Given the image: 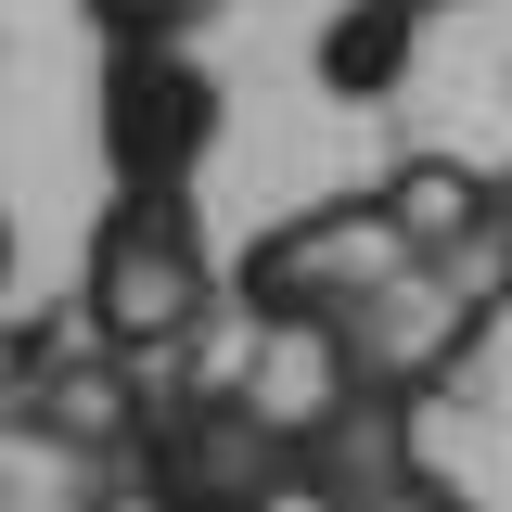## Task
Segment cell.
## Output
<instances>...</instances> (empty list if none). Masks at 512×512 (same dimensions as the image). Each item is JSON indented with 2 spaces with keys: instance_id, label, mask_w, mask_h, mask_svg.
<instances>
[{
  "instance_id": "cell-3",
  "label": "cell",
  "mask_w": 512,
  "mask_h": 512,
  "mask_svg": "<svg viewBox=\"0 0 512 512\" xmlns=\"http://www.w3.org/2000/svg\"><path fill=\"white\" fill-rule=\"evenodd\" d=\"M410 218H397V192L359 180V192H333V205H308V218H269L244 256H231V308L256 320V333H295L308 346L320 320L346 308L359 282H384V269H410Z\"/></svg>"
},
{
  "instance_id": "cell-4",
  "label": "cell",
  "mask_w": 512,
  "mask_h": 512,
  "mask_svg": "<svg viewBox=\"0 0 512 512\" xmlns=\"http://www.w3.org/2000/svg\"><path fill=\"white\" fill-rule=\"evenodd\" d=\"M90 128H103V180L116 192H192L218 128H231V90H218V64L192 39H103Z\"/></svg>"
},
{
  "instance_id": "cell-8",
  "label": "cell",
  "mask_w": 512,
  "mask_h": 512,
  "mask_svg": "<svg viewBox=\"0 0 512 512\" xmlns=\"http://www.w3.org/2000/svg\"><path fill=\"white\" fill-rule=\"evenodd\" d=\"M436 256L474 282V295H500V308H512V167H487V180H474V205H461V231H448Z\"/></svg>"
},
{
  "instance_id": "cell-7",
  "label": "cell",
  "mask_w": 512,
  "mask_h": 512,
  "mask_svg": "<svg viewBox=\"0 0 512 512\" xmlns=\"http://www.w3.org/2000/svg\"><path fill=\"white\" fill-rule=\"evenodd\" d=\"M436 13L448 0H333L320 39H308V77L333 90V103H384V90L410 77V52L436 39Z\"/></svg>"
},
{
  "instance_id": "cell-2",
  "label": "cell",
  "mask_w": 512,
  "mask_h": 512,
  "mask_svg": "<svg viewBox=\"0 0 512 512\" xmlns=\"http://www.w3.org/2000/svg\"><path fill=\"white\" fill-rule=\"evenodd\" d=\"M500 295H474L448 256H410V269H384V282H359L346 308L308 333L320 384H372V397H410V410H436L448 384L487 359V333H500Z\"/></svg>"
},
{
  "instance_id": "cell-6",
  "label": "cell",
  "mask_w": 512,
  "mask_h": 512,
  "mask_svg": "<svg viewBox=\"0 0 512 512\" xmlns=\"http://www.w3.org/2000/svg\"><path fill=\"white\" fill-rule=\"evenodd\" d=\"M282 500H448L436 448H423V410L410 397H372V384H320V410H295V461H282Z\"/></svg>"
},
{
  "instance_id": "cell-10",
  "label": "cell",
  "mask_w": 512,
  "mask_h": 512,
  "mask_svg": "<svg viewBox=\"0 0 512 512\" xmlns=\"http://www.w3.org/2000/svg\"><path fill=\"white\" fill-rule=\"evenodd\" d=\"M13 256H26V244H13V205H0V308H13Z\"/></svg>"
},
{
  "instance_id": "cell-5",
  "label": "cell",
  "mask_w": 512,
  "mask_h": 512,
  "mask_svg": "<svg viewBox=\"0 0 512 512\" xmlns=\"http://www.w3.org/2000/svg\"><path fill=\"white\" fill-rule=\"evenodd\" d=\"M282 461H295V410H269L256 384H154L128 487L231 512V500H282Z\"/></svg>"
},
{
  "instance_id": "cell-1",
  "label": "cell",
  "mask_w": 512,
  "mask_h": 512,
  "mask_svg": "<svg viewBox=\"0 0 512 512\" xmlns=\"http://www.w3.org/2000/svg\"><path fill=\"white\" fill-rule=\"evenodd\" d=\"M231 308V269L205 256V218L192 192H116L90 218V256H77V320L128 346V359H167L205 320Z\"/></svg>"
},
{
  "instance_id": "cell-9",
  "label": "cell",
  "mask_w": 512,
  "mask_h": 512,
  "mask_svg": "<svg viewBox=\"0 0 512 512\" xmlns=\"http://www.w3.org/2000/svg\"><path fill=\"white\" fill-rule=\"evenodd\" d=\"M90 13V39H205L218 26V0H77Z\"/></svg>"
}]
</instances>
